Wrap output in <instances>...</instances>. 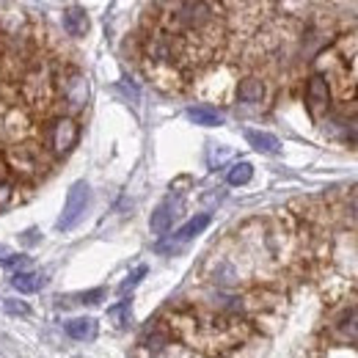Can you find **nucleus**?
Listing matches in <instances>:
<instances>
[{
  "label": "nucleus",
  "instance_id": "1",
  "mask_svg": "<svg viewBox=\"0 0 358 358\" xmlns=\"http://www.w3.org/2000/svg\"><path fill=\"white\" fill-rule=\"evenodd\" d=\"M91 201V190H89V182H75L72 187H69V193H66V201H64V213H61V218L55 221V229L58 231H66V229H72V226L78 224L80 218H83V213H86V207H89Z\"/></svg>",
  "mask_w": 358,
  "mask_h": 358
},
{
  "label": "nucleus",
  "instance_id": "2",
  "mask_svg": "<svg viewBox=\"0 0 358 358\" xmlns=\"http://www.w3.org/2000/svg\"><path fill=\"white\" fill-rule=\"evenodd\" d=\"M78 143V124L72 119H58L52 124V149L55 155H66Z\"/></svg>",
  "mask_w": 358,
  "mask_h": 358
},
{
  "label": "nucleus",
  "instance_id": "3",
  "mask_svg": "<svg viewBox=\"0 0 358 358\" xmlns=\"http://www.w3.org/2000/svg\"><path fill=\"white\" fill-rule=\"evenodd\" d=\"M306 102H309L314 116H320L322 110H328V105H331V89H328V80L322 75H314L312 80H309V86H306Z\"/></svg>",
  "mask_w": 358,
  "mask_h": 358
},
{
  "label": "nucleus",
  "instance_id": "4",
  "mask_svg": "<svg viewBox=\"0 0 358 358\" xmlns=\"http://www.w3.org/2000/svg\"><path fill=\"white\" fill-rule=\"evenodd\" d=\"M177 210H179V201L174 196H169L155 213H152V231L155 234H166L171 224H174V218H177Z\"/></svg>",
  "mask_w": 358,
  "mask_h": 358
},
{
  "label": "nucleus",
  "instance_id": "5",
  "mask_svg": "<svg viewBox=\"0 0 358 358\" xmlns=\"http://www.w3.org/2000/svg\"><path fill=\"white\" fill-rule=\"evenodd\" d=\"M64 328H66V334H69L72 339L89 342V339H94V336H96L99 322H96L94 317H72V320H66V322H64Z\"/></svg>",
  "mask_w": 358,
  "mask_h": 358
},
{
  "label": "nucleus",
  "instance_id": "6",
  "mask_svg": "<svg viewBox=\"0 0 358 358\" xmlns=\"http://www.w3.org/2000/svg\"><path fill=\"white\" fill-rule=\"evenodd\" d=\"M45 273H39V270H20L11 275V287L17 292H39L45 287Z\"/></svg>",
  "mask_w": 358,
  "mask_h": 358
},
{
  "label": "nucleus",
  "instance_id": "7",
  "mask_svg": "<svg viewBox=\"0 0 358 358\" xmlns=\"http://www.w3.org/2000/svg\"><path fill=\"white\" fill-rule=\"evenodd\" d=\"M245 141L257 149V152H265V155H278L281 152V141L275 135L262 133V130H245Z\"/></svg>",
  "mask_w": 358,
  "mask_h": 358
},
{
  "label": "nucleus",
  "instance_id": "8",
  "mask_svg": "<svg viewBox=\"0 0 358 358\" xmlns=\"http://www.w3.org/2000/svg\"><path fill=\"white\" fill-rule=\"evenodd\" d=\"M237 99H240L243 105H257V102H262V99H265V83H262L259 78H245V80L240 83V89H237Z\"/></svg>",
  "mask_w": 358,
  "mask_h": 358
},
{
  "label": "nucleus",
  "instance_id": "9",
  "mask_svg": "<svg viewBox=\"0 0 358 358\" xmlns=\"http://www.w3.org/2000/svg\"><path fill=\"white\" fill-rule=\"evenodd\" d=\"M187 119L193 124H201V127H218L224 122L221 113L215 108H210V105H193V108H187Z\"/></svg>",
  "mask_w": 358,
  "mask_h": 358
},
{
  "label": "nucleus",
  "instance_id": "10",
  "mask_svg": "<svg viewBox=\"0 0 358 358\" xmlns=\"http://www.w3.org/2000/svg\"><path fill=\"white\" fill-rule=\"evenodd\" d=\"M336 339H342V342H350V345H356L358 342V309L353 312H348L339 322H336Z\"/></svg>",
  "mask_w": 358,
  "mask_h": 358
},
{
  "label": "nucleus",
  "instance_id": "11",
  "mask_svg": "<svg viewBox=\"0 0 358 358\" xmlns=\"http://www.w3.org/2000/svg\"><path fill=\"white\" fill-rule=\"evenodd\" d=\"M64 28H66L69 36H83V34L89 31V17H86V11H83V8H69V11L64 14Z\"/></svg>",
  "mask_w": 358,
  "mask_h": 358
},
{
  "label": "nucleus",
  "instance_id": "12",
  "mask_svg": "<svg viewBox=\"0 0 358 358\" xmlns=\"http://www.w3.org/2000/svg\"><path fill=\"white\" fill-rule=\"evenodd\" d=\"M207 226H210V213H201V215L190 218L187 224L182 226L177 234H174V240H177V243H187L190 237H196V234H199V231H204Z\"/></svg>",
  "mask_w": 358,
  "mask_h": 358
},
{
  "label": "nucleus",
  "instance_id": "13",
  "mask_svg": "<svg viewBox=\"0 0 358 358\" xmlns=\"http://www.w3.org/2000/svg\"><path fill=\"white\" fill-rule=\"evenodd\" d=\"M66 99H69L72 108H83L86 99H89V83H86L83 78H72L69 91H66Z\"/></svg>",
  "mask_w": 358,
  "mask_h": 358
},
{
  "label": "nucleus",
  "instance_id": "14",
  "mask_svg": "<svg viewBox=\"0 0 358 358\" xmlns=\"http://www.w3.org/2000/svg\"><path fill=\"white\" fill-rule=\"evenodd\" d=\"M251 177H254V166H251V163H237V166H231V171L226 174V182L237 187V185L251 182Z\"/></svg>",
  "mask_w": 358,
  "mask_h": 358
},
{
  "label": "nucleus",
  "instance_id": "15",
  "mask_svg": "<svg viewBox=\"0 0 358 358\" xmlns=\"http://www.w3.org/2000/svg\"><path fill=\"white\" fill-rule=\"evenodd\" d=\"M108 314H110V320H113L119 328H122V325H127V322H130V301H122L119 306H113Z\"/></svg>",
  "mask_w": 358,
  "mask_h": 358
},
{
  "label": "nucleus",
  "instance_id": "16",
  "mask_svg": "<svg viewBox=\"0 0 358 358\" xmlns=\"http://www.w3.org/2000/svg\"><path fill=\"white\" fill-rule=\"evenodd\" d=\"M143 275H146V265H141V268H135L133 273L127 275V281H122V287H119V292H122V295H124V292H130L133 287H138V281H141Z\"/></svg>",
  "mask_w": 358,
  "mask_h": 358
},
{
  "label": "nucleus",
  "instance_id": "17",
  "mask_svg": "<svg viewBox=\"0 0 358 358\" xmlns=\"http://www.w3.org/2000/svg\"><path fill=\"white\" fill-rule=\"evenodd\" d=\"M20 262H22V257H17V254H11L6 245H0V265L11 268V265H20Z\"/></svg>",
  "mask_w": 358,
  "mask_h": 358
},
{
  "label": "nucleus",
  "instance_id": "18",
  "mask_svg": "<svg viewBox=\"0 0 358 358\" xmlns=\"http://www.w3.org/2000/svg\"><path fill=\"white\" fill-rule=\"evenodd\" d=\"M215 281H221V284H234V270L231 265H221V273H215Z\"/></svg>",
  "mask_w": 358,
  "mask_h": 358
},
{
  "label": "nucleus",
  "instance_id": "19",
  "mask_svg": "<svg viewBox=\"0 0 358 358\" xmlns=\"http://www.w3.org/2000/svg\"><path fill=\"white\" fill-rule=\"evenodd\" d=\"M6 312H11V314H28L31 309H28L25 303H20V301H11V298H8V301H6Z\"/></svg>",
  "mask_w": 358,
  "mask_h": 358
},
{
  "label": "nucleus",
  "instance_id": "20",
  "mask_svg": "<svg viewBox=\"0 0 358 358\" xmlns=\"http://www.w3.org/2000/svg\"><path fill=\"white\" fill-rule=\"evenodd\" d=\"M25 245H36L42 237H39V229H28V231H22V237H20Z\"/></svg>",
  "mask_w": 358,
  "mask_h": 358
},
{
  "label": "nucleus",
  "instance_id": "21",
  "mask_svg": "<svg viewBox=\"0 0 358 358\" xmlns=\"http://www.w3.org/2000/svg\"><path fill=\"white\" fill-rule=\"evenodd\" d=\"M6 199H8V187H6V185H0V204H3Z\"/></svg>",
  "mask_w": 358,
  "mask_h": 358
},
{
  "label": "nucleus",
  "instance_id": "22",
  "mask_svg": "<svg viewBox=\"0 0 358 358\" xmlns=\"http://www.w3.org/2000/svg\"><path fill=\"white\" fill-rule=\"evenodd\" d=\"M350 210L356 213V218H358V196H356V199H353V201H350Z\"/></svg>",
  "mask_w": 358,
  "mask_h": 358
}]
</instances>
